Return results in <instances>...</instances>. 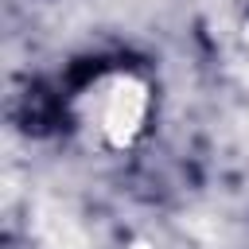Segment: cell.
<instances>
[{
  "label": "cell",
  "mask_w": 249,
  "mask_h": 249,
  "mask_svg": "<svg viewBox=\"0 0 249 249\" xmlns=\"http://www.w3.org/2000/svg\"><path fill=\"white\" fill-rule=\"evenodd\" d=\"M152 109H156L152 82L140 70L113 66L86 82V89L74 101V121L93 148L128 152L148 132Z\"/></svg>",
  "instance_id": "1"
}]
</instances>
